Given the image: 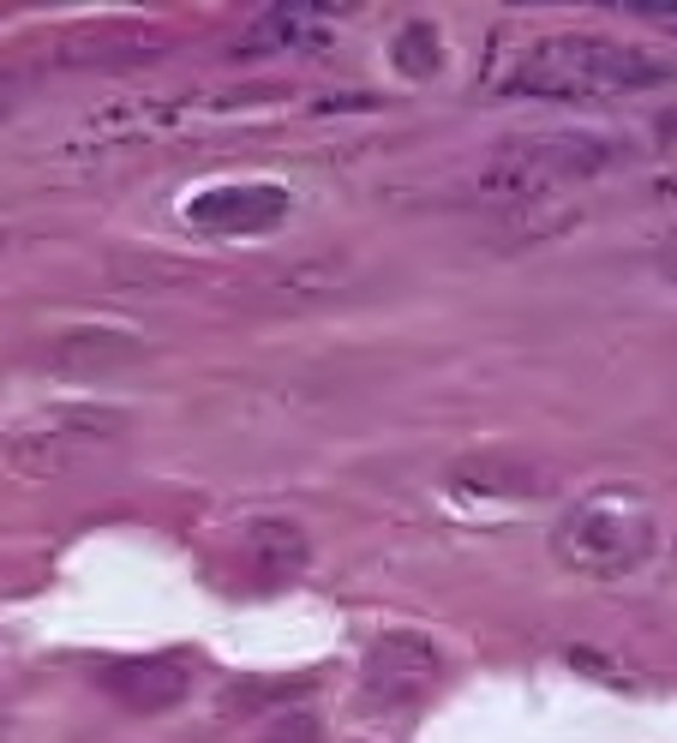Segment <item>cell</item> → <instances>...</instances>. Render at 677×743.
<instances>
[{
    "instance_id": "obj_1",
    "label": "cell",
    "mask_w": 677,
    "mask_h": 743,
    "mask_svg": "<svg viewBox=\"0 0 677 743\" xmlns=\"http://www.w3.org/2000/svg\"><path fill=\"white\" fill-rule=\"evenodd\" d=\"M671 67L654 61L647 49L612 37H582V31H557L540 37L516 54V67L498 79V91L510 96H534V102H606V96H636L666 84Z\"/></svg>"
},
{
    "instance_id": "obj_2",
    "label": "cell",
    "mask_w": 677,
    "mask_h": 743,
    "mask_svg": "<svg viewBox=\"0 0 677 743\" xmlns=\"http://www.w3.org/2000/svg\"><path fill=\"white\" fill-rule=\"evenodd\" d=\"M654 503L636 486H599L582 503H570L552 528V552L564 570L587 576V582H617V576L642 570L654 552Z\"/></svg>"
},
{
    "instance_id": "obj_3",
    "label": "cell",
    "mask_w": 677,
    "mask_h": 743,
    "mask_svg": "<svg viewBox=\"0 0 677 743\" xmlns=\"http://www.w3.org/2000/svg\"><path fill=\"white\" fill-rule=\"evenodd\" d=\"M612 156V139H599V132H534V139H510L480 174V186L498 199H546L552 186L599 174Z\"/></svg>"
},
{
    "instance_id": "obj_4",
    "label": "cell",
    "mask_w": 677,
    "mask_h": 743,
    "mask_svg": "<svg viewBox=\"0 0 677 743\" xmlns=\"http://www.w3.org/2000/svg\"><path fill=\"white\" fill-rule=\"evenodd\" d=\"M438 678H444V660H438V648L425 642L420 630L378 635L360 660V695H366V708H378V713L420 708L425 695L438 690Z\"/></svg>"
},
{
    "instance_id": "obj_5",
    "label": "cell",
    "mask_w": 677,
    "mask_h": 743,
    "mask_svg": "<svg viewBox=\"0 0 677 743\" xmlns=\"http://www.w3.org/2000/svg\"><path fill=\"white\" fill-rule=\"evenodd\" d=\"M114 438H121V414L54 408V414H42V420H31L24 432H12V456H24V462H37V468H66L72 456H91Z\"/></svg>"
},
{
    "instance_id": "obj_6",
    "label": "cell",
    "mask_w": 677,
    "mask_h": 743,
    "mask_svg": "<svg viewBox=\"0 0 677 743\" xmlns=\"http://www.w3.org/2000/svg\"><path fill=\"white\" fill-rule=\"evenodd\" d=\"M288 192L283 186H216V192H198L193 204H186V222H193L198 234H216V241H234V234H270L288 222Z\"/></svg>"
},
{
    "instance_id": "obj_7",
    "label": "cell",
    "mask_w": 677,
    "mask_h": 743,
    "mask_svg": "<svg viewBox=\"0 0 677 743\" xmlns=\"http://www.w3.org/2000/svg\"><path fill=\"white\" fill-rule=\"evenodd\" d=\"M306 558H312L306 528L283 522V516H264V522H253V528H246V540H240V563H246V576H253L258 588L294 582V576L306 570Z\"/></svg>"
},
{
    "instance_id": "obj_8",
    "label": "cell",
    "mask_w": 677,
    "mask_h": 743,
    "mask_svg": "<svg viewBox=\"0 0 677 743\" xmlns=\"http://www.w3.org/2000/svg\"><path fill=\"white\" fill-rule=\"evenodd\" d=\"M455 486L474 498H540L552 474L527 456H468V462H455Z\"/></svg>"
},
{
    "instance_id": "obj_9",
    "label": "cell",
    "mask_w": 677,
    "mask_h": 743,
    "mask_svg": "<svg viewBox=\"0 0 677 743\" xmlns=\"http://www.w3.org/2000/svg\"><path fill=\"white\" fill-rule=\"evenodd\" d=\"M102 683H109L114 702H126L139 713H162V708H174L186 695V672L174 660H126V665H114Z\"/></svg>"
},
{
    "instance_id": "obj_10",
    "label": "cell",
    "mask_w": 677,
    "mask_h": 743,
    "mask_svg": "<svg viewBox=\"0 0 677 743\" xmlns=\"http://www.w3.org/2000/svg\"><path fill=\"white\" fill-rule=\"evenodd\" d=\"M139 354L144 348L132 336H121V330H84V336L61 342L54 366H61V372H114V366H132Z\"/></svg>"
},
{
    "instance_id": "obj_11",
    "label": "cell",
    "mask_w": 677,
    "mask_h": 743,
    "mask_svg": "<svg viewBox=\"0 0 677 743\" xmlns=\"http://www.w3.org/2000/svg\"><path fill=\"white\" fill-rule=\"evenodd\" d=\"M402 67L408 72H432L438 67V37L425 31V24H408L402 31Z\"/></svg>"
},
{
    "instance_id": "obj_12",
    "label": "cell",
    "mask_w": 677,
    "mask_h": 743,
    "mask_svg": "<svg viewBox=\"0 0 677 743\" xmlns=\"http://www.w3.org/2000/svg\"><path fill=\"white\" fill-rule=\"evenodd\" d=\"M264 743H318V720L312 713H300V720H276L270 732H264Z\"/></svg>"
},
{
    "instance_id": "obj_13",
    "label": "cell",
    "mask_w": 677,
    "mask_h": 743,
    "mask_svg": "<svg viewBox=\"0 0 677 743\" xmlns=\"http://www.w3.org/2000/svg\"><path fill=\"white\" fill-rule=\"evenodd\" d=\"M0 121H7V84H0Z\"/></svg>"
},
{
    "instance_id": "obj_14",
    "label": "cell",
    "mask_w": 677,
    "mask_h": 743,
    "mask_svg": "<svg viewBox=\"0 0 677 743\" xmlns=\"http://www.w3.org/2000/svg\"><path fill=\"white\" fill-rule=\"evenodd\" d=\"M671 271H677V258H671Z\"/></svg>"
}]
</instances>
